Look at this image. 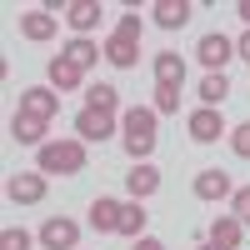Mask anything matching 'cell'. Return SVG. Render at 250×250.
<instances>
[{
    "label": "cell",
    "instance_id": "cell-1",
    "mask_svg": "<svg viewBox=\"0 0 250 250\" xmlns=\"http://www.w3.org/2000/svg\"><path fill=\"white\" fill-rule=\"evenodd\" d=\"M35 165L50 175H75L85 170V140H45L35 150Z\"/></svg>",
    "mask_w": 250,
    "mask_h": 250
},
{
    "label": "cell",
    "instance_id": "cell-2",
    "mask_svg": "<svg viewBox=\"0 0 250 250\" xmlns=\"http://www.w3.org/2000/svg\"><path fill=\"white\" fill-rule=\"evenodd\" d=\"M105 60L115 70H130L140 60V15H120L115 20V35L105 40Z\"/></svg>",
    "mask_w": 250,
    "mask_h": 250
},
{
    "label": "cell",
    "instance_id": "cell-3",
    "mask_svg": "<svg viewBox=\"0 0 250 250\" xmlns=\"http://www.w3.org/2000/svg\"><path fill=\"white\" fill-rule=\"evenodd\" d=\"M120 140H125V155L130 160H150V150H155V110H130Z\"/></svg>",
    "mask_w": 250,
    "mask_h": 250
},
{
    "label": "cell",
    "instance_id": "cell-4",
    "mask_svg": "<svg viewBox=\"0 0 250 250\" xmlns=\"http://www.w3.org/2000/svg\"><path fill=\"white\" fill-rule=\"evenodd\" d=\"M235 55V40H225V35H200V45H195V60L205 65V75H225V60Z\"/></svg>",
    "mask_w": 250,
    "mask_h": 250
},
{
    "label": "cell",
    "instance_id": "cell-5",
    "mask_svg": "<svg viewBox=\"0 0 250 250\" xmlns=\"http://www.w3.org/2000/svg\"><path fill=\"white\" fill-rule=\"evenodd\" d=\"M35 240L45 245V250H75V240H80V225H75L70 215H50V220L35 230Z\"/></svg>",
    "mask_w": 250,
    "mask_h": 250
},
{
    "label": "cell",
    "instance_id": "cell-6",
    "mask_svg": "<svg viewBox=\"0 0 250 250\" xmlns=\"http://www.w3.org/2000/svg\"><path fill=\"white\" fill-rule=\"evenodd\" d=\"M5 195L15 205H40V200H45V175H40V170H20V175L5 180Z\"/></svg>",
    "mask_w": 250,
    "mask_h": 250
},
{
    "label": "cell",
    "instance_id": "cell-7",
    "mask_svg": "<svg viewBox=\"0 0 250 250\" xmlns=\"http://www.w3.org/2000/svg\"><path fill=\"white\" fill-rule=\"evenodd\" d=\"M75 130H80V140L100 145V140H110V135H115V120H110V115H100V110H80V115H75Z\"/></svg>",
    "mask_w": 250,
    "mask_h": 250
},
{
    "label": "cell",
    "instance_id": "cell-8",
    "mask_svg": "<svg viewBox=\"0 0 250 250\" xmlns=\"http://www.w3.org/2000/svg\"><path fill=\"white\" fill-rule=\"evenodd\" d=\"M120 210H125V205H120V200H110V195L90 200V230H100V235L120 230Z\"/></svg>",
    "mask_w": 250,
    "mask_h": 250
},
{
    "label": "cell",
    "instance_id": "cell-9",
    "mask_svg": "<svg viewBox=\"0 0 250 250\" xmlns=\"http://www.w3.org/2000/svg\"><path fill=\"white\" fill-rule=\"evenodd\" d=\"M180 80H185V60L175 50H160L155 55V85L160 90H180Z\"/></svg>",
    "mask_w": 250,
    "mask_h": 250
},
{
    "label": "cell",
    "instance_id": "cell-10",
    "mask_svg": "<svg viewBox=\"0 0 250 250\" xmlns=\"http://www.w3.org/2000/svg\"><path fill=\"white\" fill-rule=\"evenodd\" d=\"M20 110L50 125V120H55V110H60V100H55V90H20Z\"/></svg>",
    "mask_w": 250,
    "mask_h": 250
},
{
    "label": "cell",
    "instance_id": "cell-11",
    "mask_svg": "<svg viewBox=\"0 0 250 250\" xmlns=\"http://www.w3.org/2000/svg\"><path fill=\"white\" fill-rule=\"evenodd\" d=\"M150 10H155V25H160V30H180L185 20H190L195 5H190V0H155Z\"/></svg>",
    "mask_w": 250,
    "mask_h": 250
},
{
    "label": "cell",
    "instance_id": "cell-12",
    "mask_svg": "<svg viewBox=\"0 0 250 250\" xmlns=\"http://www.w3.org/2000/svg\"><path fill=\"white\" fill-rule=\"evenodd\" d=\"M20 35H25V40H40V45L55 40V15H50V10H25V15H20Z\"/></svg>",
    "mask_w": 250,
    "mask_h": 250
},
{
    "label": "cell",
    "instance_id": "cell-13",
    "mask_svg": "<svg viewBox=\"0 0 250 250\" xmlns=\"http://www.w3.org/2000/svg\"><path fill=\"white\" fill-rule=\"evenodd\" d=\"M125 185H130V200H145V195H155V190H160V170L140 160L135 170H125Z\"/></svg>",
    "mask_w": 250,
    "mask_h": 250
},
{
    "label": "cell",
    "instance_id": "cell-14",
    "mask_svg": "<svg viewBox=\"0 0 250 250\" xmlns=\"http://www.w3.org/2000/svg\"><path fill=\"white\" fill-rule=\"evenodd\" d=\"M190 190H195L200 200H220V195H230V175L210 165V170H200V175L190 180Z\"/></svg>",
    "mask_w": 250,
    "mask_h": 250
},
{
    "label": "cell",
    "instance_id": "cell-15",
    "mask_svg": "<svg viewBox=\"0 0 250 250\" xmlns=\"http://www.w3.org/2000/svg\"><path fill=\"white\" fill-rule=\"evenodd\" d=\"M240 240H245V225H240L235 215H220V220L210 225V245H215V250H240Z\"/></svg>",
    "mask_w": 250,
    "mask_h": 250
},
{
    "label": "cell",
    "instance_id": "cell-16",
    "mask_svg": "<svg viewBox=\"0 0 250 250\" xmlns=\"http://www.w3.org/2000/svg\"><path fill=\"white\" fill-rule=\"evenodd\" d=\"M100 55H105V45H95V40H85V35H75L70 45H65V60H70V65H75L80 75H85V70L95 65Z\"/></svg>",
    "mask_w": 250,
    "mask_h": 250
},
{
    "label": "cell",
    "instance_id": "cell-17",
    "mask_svg": "<svg viewBox=\"0 0 250 250\" xmlns=\"http://www.w3.org/2000/svg\"><path fill=\"white\" fill-rule=\"evenodd\" d=\"M220 135H225V125H220L215 110H195V115H190V140H195V145H210V140H220Z\"/></svg>",
    "mask_w": 250,
    "mask_h": 250
},
{
    "label": "cell",
    "instance_id": "cell-18",
    "mask_svg": "<svg viewBox=\"0 0 250 250\" xmlns=\"http://www.w3.org/2000/svg\"><path fill=\"white\" fill-rule=\"evenodd\" d=\"M10 130H15V140H20V145H35V150H40V145H45V130H50V125L20 110V115L10 120Z\"/></svg>",
    "mask_w": 250,
    "mask_h": 250
},
{
    "label": "cell",
    "instance_id": "cell-19",
    "mask_svg": "<svg viewBox=\"0 0 250 250\" xmlns=\"http://www.w3.org/2000/svg\"><path fill=\"white\" fill-rule=\"evenodd\" d=\"M100 10H105V5H95V0H65V15H70V25H75L80 35L100 25Z\"/></svg>",
    "mask_w": 250,
    "mask_h": 250
},
{
    "label": "cell",
    "instance_id": "cell-20",
    "mask_svg": "<svg viewBox=\"0 0 250 250\" xmlns=\"http://www.w3.org/2000/svg\"><path fill=\"white\" fill-rule=\"evenodd\" d=\"M80 80H85V75H80L65 55H50V85L55 90H80Z\"/></svg>",
    "mask_w": 250,
    "mask_h": 250
},
{
    "label": "cell",
    "instance_id": "cell-21",
    "mask_svg": "<svg viewBox=\"0 0 250 250\" xmlns=\"http://www.w3.org/2000/svg\"><path fill=\"white\" fill-rule=\"evenodd\" d=\"M115 105H120L115 85H90V90H85V110H100V115H110Z\"/></svg>",
    "mask_w": 250,
    "mask_h": 250
},
{
    "label": "cell",
    "instance_id": "cell-22",
    "mask_svg": "<svg viewBox=\"0 0 250 250\" xmlns=\"http://www.w3.org/2000/svg\"><path fill=\"white\" fill-rule=\"evenodd\" d=\"M225 95H230V80H225V75H205V80H200V100H205V110H215Z\"/></svg>",
    "mask_w": 250,
    "mask_h": 250
},
{
    "label": "cell",
    "instance_id": "cell-23",
    "mask_svg": "<svg viewBox=\"0 0 250 250\" xmlns=\"http://www.w3.org/2000/svg\"><path fill=\"white\" fill-rule=\"evenodd\" d=\"M120 235H145V210H140L135 200L120 210Z\"/></svg>",
    "mask_w": 250,
    "mask_h": 250
},
{
    "label": "cell",
    "instance_id": "cell-24",
    "mask_svg": "<svg viewBox=\"0 0 250 250\" xmlns=\"http://www.w3.org/2000/svg\"><path fill=\"white\" fill-rule=\"evenodd\" d=\"M30 245H35V235L20 230V225H10V230L0 235V250H30Z\"/></svg>",
    "mask_w": 250,
    "mask_h": 250
},
{
    "label": "cell",
    "instance_id": "cell-25",
    "mask_svg": "<svg viewBox=\"0 0 250 250\" xmlns=\"http://www.w3.org/2000/svg\"><path fill=\"white\" fill-rule=\"evenodd\" d=\"M230 150H235L240 160H250V120H240L235 130H230Z\"/></svg>",
    "mask_w": 250,
    "mask_h": 250
},
{
    "label": "cell",
    "instance_id": "cell-26",
    "mask_svg": "<svg viewBox=\"0 0 250 250\" xmlns=\"http://www.w3.org/2000/svg\"><path fill=\"white\" fill-rule=\"evenodd\" d=\"M180 110V90H160L155 85V115H175Z\"/></svg>",
    "mask_w": 250,
    "mask_h": 250
},
{
    "label": "cell",
    "instance_id": "cell-27",
    "mask_svg": "<svg viewBox=\"0 0 250 250\" xmlns=\"http://www.w3.org/2000/svg\"><path fill=\"white\" fill-rule=\"evenodd\" d=\"M230 215H235L240 225H250V185H245V190H235V195H230Z\"/></svg>",
    "mask_w": 250,
    "mask_h": 250
},
{
    "label": "cell",
    "instance_id": "cell-28",
    "mask_svg": "<svg viewBox=\"0 0 250 250\" xmlns=\"http://www.w3.org/2000/svg\"><path fill=\"white\" fill-rule=\"evenodd\" d=\"M235 55H240V60H245V65H250V30H245V35L235 40Z\"/></svg>",
    "mask_w": 250,
    "mask_h": 250
},
{
    "label": "cell",
    "instance_id": "cell-29",
    "mask_svg": "<svg viewBox=\"0 0 250 250\" xmlns=\"http://www.w3.org/2000/svg\"><path fill=\"white\" fill-rule=\"evenodd\" d=\"M135 250H165V245H160V240H150V235H140V240H135Z\"/></svg>",
    "mask_w": 250,
    "mask_h": 250
},
{
    "label": "cell",
    "instance_id": "cell-30",
    "mask_svg": "<svg viewBox=\"0 0 250 250\" xmlns=\"http://www.w3.org/2000/svg\"><path fill=\"white\" fill-rule=\"evenodd\" d=\"M235 15L245 20V30H250V0H240V5H235Z\"/></svg>",
    "mask_w": 250,
    "mask_h": 250
},
{
    "label": "cell",
    "instance_id": "cell-31",
    "mask_svg": "<svg viewBox=\"0 0 250 250\" xmlns=\"http://www.w3.org/2000/svg\"><path fill=\"white\" fill-rule=\"evenodd\" d=\"M200 250H215V245H210V240H205V245H200Z\"/></svg>",
    "mask_w": 250,
    "mask_h": 250
}]
</instances>
